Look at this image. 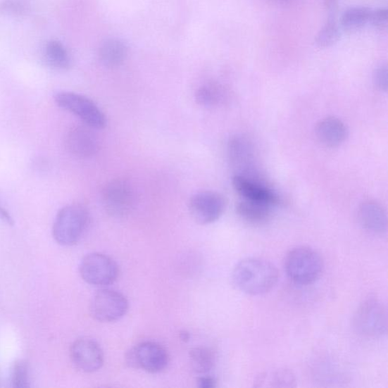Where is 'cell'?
<instances>
[{
  "instance_id": "obj_3",
  "label": "cell",
  "mask_w": 388,
  "mask_h": 388,
  "mask_svg": "<svg viewBox=\"0 0 388 388\" xmlns=\"http://www.w3.org/2000/svg\"><path fill=\"white\" fill-rule=\"evenodd\" d=\"M89 222L87 208L80 204L68 205L58 213L53 227L56 242L73 246L81 241Z\"/></svg>"
},
{
  "instance_id": "obj_2",
  "label": "cell",
  "mask_w": 388,
  "mask_h": 388,
  "mask_svg": "<svg viewBox=\"0 0 388 388\" xmlns=\"http://www.w3.org/2000/svg\"><path fill=\"white\" fill-rule=\"evenodd\" d=\"M284 267L292 282L309 285L320 280L324 270V262L320 254L313 248L298 246L287 254Z\"/></svg>"
},
{
  "instance_id": "obj_31",
  "label": "cell",
  "mask_w": 388,
  "mask_h": 388,
  "mask_svg": "<svg viewBox=\"0 0 388 388\" xmlns=\"http://www.w3.org/2000/svg\"><path fill=\"white\" fill-rule=\"evenodd\" d=\"M268 1L275 6H285L292 4L295 0H268Z\"/></svg>"
},
{
  "instance_id": "obj_21",
  "label": "cell",
  "mask_w": 388,
  "mask_h": 388,
  "mask_svg": "<svg viewBox=\"0 0 388 388\" xmlns=\"http://www.w3.org/2000/svg\"><path fill=\"white\" fill-rule=\"evenodd\" d=\"M372 10L368 7H353L342 15L341 25L346 32L360 31L370 23Z\"/></svg>"
},
{
  "instance_id": "obj_24",
  "label": "cell",
  "mask_w": 388,
  "mask_h": 388,
  "mask_svg": "<svg viewBox=\"0 0 388 388\" xmlns=\"http://www.w3.org/2000/svg\"><path fill=\"white\" fill-rule=\"evenodd\" d=\"M341 35L336 18H327L326 23L315 37V43L321 48L331 47L339 42Z\"/></svg>"
},
{
  "instance_id": "obj_27",
  "label": "cell",
  "mask_w": 388,
  "mask_h": 388,
  "mask_svg": "<svg viewBox=\"0 0 388 388\" xmlns=\"http://www.w3.org/2000/svg\"><path fill=\"white\" fill-rule=\"evenodd\" d=\"M387 67L381 65L375 68L373 73V84L377 89L382 92H386L387 89Z\"/></svg>"
},
{
  "instance_id": "obj_19",
  "label": "cell",
  "mask_w": 388,
  "mask_h": 388,
  "mask_svg": "<svg viewBox=\"0 0 388 388\" xmlns=\"http://www.w3.org/2000/svg\"><path fill=\"white\" fill-rule=\"evenodd\" d=\"M236 211L244 221L253 224L265 223L272 217V206L246 200L237 204Z\"/></svg>"
},
{
  "instance_id": "obj_8",
  "label": "cell",
  "mask_w": 388,
  "mask_h": 388,
  "mask_svg": "<svg viewBox=\"0 0 388 388\" xmlns=\"http://www.w3.org/2000/svg\"><path fill=\"white\" fill-rule=\"evenodd\" d=\"M226 206L225 196L212 191L198 192L189 201V211L193 220L200 225H210L220 220Z\"/></svg>"
},
{
  "instance_id": "obj_18",
  "label": "cell",
  "mask_w": 388,
  "mask_h": 388,
  "mask_svg": "<svg viewBox=\"0 0 388 388\" xmlns=\"http://www.w3.org/2000/svg\"><path fill=\"white\" fill-rule=\"evenodd\" d=\"M256 387H294L296 380L294 373L284 368L261 373L254 381Z\"/></svg>"
},
{
  "instance_id": "obj_14",
  "label": "cell",
  "mask_w": 388,
  "mask_h": 388,
  "mask_svg": "<svg viewBox=\"0 0 388 388\" xmlns=\"http://www.w3.org/2000/svg\"><path fill=\"white\" fill-rule=\"evenodd\" d=\"M253 146L247 139L241 135L232 137L227 144V156L233 167L237 169L241 175L251 171L254 163Z\"/></svg>"
},
{
  "instance_id": "obj_12",
  "label": "cell",
  "mask_w": 388,
  "mask_h": 388,
  "mask_svg": "<svg viewBox=\"0 0 388 388\" xmlns=\"http://www.w3.org/2000/svg\"><path fill=\"white\" fill-rule=\"evenodd\" d=\"M234 191L244 198V200L274 206L281 203V198L273 189L263 184L256 179L241 175L232 177Z\"/></svg>"
},
{
  "instance_id": "obj_13",
  "label": "cell",
  "mask_w": 388,
  "mask_h": 388,
  "mask_svg": "<svg viewBox=\"0 0 388 388\" xmlns=\"http://www.w3.org/2000/svg\"><path fill=\"white\" fill-rule=\"evenodd\" d=\"M93 129L87 125L72 127L65 138L68 151L78 158L94 156L99 151V142Z\"/></svg>"
},
{
  "instance_id": "obj_10",
  "label": "cell",
  "mask_w": 388,
  "mask_h": 388,
  "mask_svg": "<svg viewBox=\"0 0 388 388\" xmlns=\"http://www.w3.org/2000/svg\"><path fill=\"white\" fill-rule=\"evenodd\" d=\"M132 184L125 179H115L108 183L103 191V201L108 213L117 216L130 212L135 202Z\"/></svg>"
},
{
  "instance_id": "obj_22",
  "label": "cell",
  "mask_w": 388,
  "mask_h": 388,
  "mask_svg": "<svg viewBox=\"0 0 388 388\" xmlns=\"http://www.w3.org/2000/svg\"><path fill=\"white\" fill-rule=\"evenodd\" d=\"M189 360L192 369L197 374L206 375L210 373L215 365V356L210 348L197 346L189 353Z\"/></svg>"
},
{
  "instance_id": "obj_17",
  "label": "cell",
  "mask_w": 388,
  "mask_h": 388,
  "mask_svg": "<svg viewBox=\"0 0 388 388\" xmlns=\"http://www.w3.org/2000/svg\"><path fill=\"white\" fill-rule=\"evenodd\" d=\"M231 97L230 89L225 85L217 83H207L196 89V103L204 107L213 108L225 105Z\"/></svg>"
},
{
  "instance_id": "obj_23",
  "label": "cell",
  "mask_w": 388,
  "mask_h": 388,
  "mask_svg": "<svg viewBox=\"0 0 388 388\" xmlns=\"http://www.w3.org/2000/svg\"><path fill=\"white\" fill-rule=\"evenodd\" d=\"M47 63L56 69H67L71 65V58L65 46L58 41L49 42L45 48Z\"/></svg>"
},
{
  "instance_id": "obj_30",
  "label": "cell",
  "mask_w": 388,
  "mask_h": 388,
  "mask_svg": "<svg viewBox=\"0 0 388 388\" xmlns=\"http://www.w3.org/2000/svg\"><path fill=\"white\" fill-rule=\"evenodd\" d=\"M0 218L9 225L13 224L11 215H9L1 204H0Z\"/></svg>"
},
{
  "instance_id": "obj_6",
  "label": "cell",
  "mask_w": 388,
  "mask_h": 388,
  "mask_svg": "<svg viewBox=\"0 0 388 388\" xmlns=\"http://www.w3.org/2000/svg\"><path fill=\"white\" fill-rule=\"evenodd\" d=\"M79 272L87 284L104 287L111 285L117 280L119 268L111 257L101 253H92L83 258Z\"/></svg>"
},
{
  "instance_id": "obj_25",
  "label": "cell",
  "mask_w": 388,
  "mask_h": 388,
  "mask_svg": "<svg viewBox=\"0 0 388 388\" xmlns=\"http://www.w3.org/2000/svg\"><path fill=\"white\" fill-rule=\"evenodd\" d=\"M12 386L15 388L29 387L28 365L24 361L15 362L13 366L11 375Z\"/></svg>"
},
{
  "instance_id": "obj_32",
  "label": "cell",
  "mask_w": 388,
  "mask_h": 388,
  "mask_svg": "<svg viewBox=\"0 0 388 388\" xmlns=\"http://www.w3.org/2000/svg\"><path fill=\"white\" fill-rule=\"evenodd\" d=\"M180 338H181L182 341H183L184 342H187L189 341V339H190V334H189L186 331L181 332H180Z\"/></svg>"
},
{
  "instance_id": "obj_15",
  "label": "cell",
  "mask_w": 388,
  "mask_h": 388,
  "mask_svg": "<svg viewBox=\"0 0 388 388\" xmlns=\"http://www.w3.org/2000/svg\"><path fill=\"white\" fill-rule=\"evenodd\" d=\"M315 135L318 142L327 147L341 146L348 137L346 125L336 117H327L315 126Z\"/></svg>"
},
{
  "instance_id": "obj_5",
  "label": "cell",
  "mask_w": 388,
  "mask_h": 388,
  "mask_svg": "<svg viewBox=\"0 0 388 388\" xmlns=\"http://www.w3.org/2000/svg\"><path fill=\"white\" fill-rule=\"evenodd\" d=\"M56 104L65 111L81 119L84 123L94 129H104L107 119L101 108L88 97L73 92L58 93L55 97Z\"/></svg>"
},
{
  "instance_id": "obj_16",
  "label": "cell",
  "mask_w": 388,
  "mask_h": 388,
  "mask_svg": "<svg viewBox=\"0 0 388 388\" xmlns=\"http://www.w3.org/2000/svg\"><path fill=\"white\" fill-rule=\"evenodd\" d=\"M358 220L365 230L383 234L387 230V217L382 205L375 201L363 203L358 211Z\"/></svg>"
},
{
  "instance_id": "obj_29",
  "label": "cell",
  "mask_w": 388,
  "mask_h": 388,
  "mask_svg": "<svg viewBox=\"0 0 388 388\" xmlns=\"http://www.w3.org/2000/svg\"><path fill=\"white\" fill-rule=\"evenodd\" d=\"M197 386L201 388H213L216 386V381L214 377L208 375H203L198 377Z\"/></svg>"
},
{
  "instance_id": "obj_26",
  "label": "cell",
  "mask_w": 388,
  "mask_h": 388,
  "mask_svg": "<svg viewBox=\"0 0 388 388\" xmlns=\"http://www.w3.org/2000/svg\"><path fill=\"white\" fill-rule=\"evenodd\" d=\"M370 24L379 31H386L388 26V12L387 8L372 10Z\"/></svg>"
},
{
  "instance_id": "obj_9",
  "label": "cell",
  "mask_w": 388,
  "mask_h": 388,
  "mask_svg": "<svg viewBox=\"0 0 388 388\" xmlns=\"http://www.w3.org/2000/svg\"><path fill=\"white\" fill-rule=\"evenodd\" d=\"M129 303L122 293L112 289L99 290L94 296L91 312L96 320L113 323L121 320L128 311Z\"/></svg>"
},
{
  "instance_id": "obj_1",
  "label": "cell",
  "mask_w": 388,
  "mask_h": 388,
  "mask_svg": "<svg viewBox=\"0 0 388 388\" xmlns=\"http://www.w3.org/2000/svg\"><path fill=\"white\" fill-rule=\"evenodd\" d=\"M276 266L265 258L250 257L239 262L232 272V282L239 291L258 296L270 292L278 281Z\"/></svg>"
},
{
  "instance_id": "obj_11",
  "label": "cell",
  "mask_w": 388,
  "mask_h": 388,
  "mask_svg": "<svg viewBox=\"0 0 388 388\" xmlns=\"http://www.w3.org/2000/svg\"><path fill=\"white\" fill-rule=\"evenodd\" d=\"M70 356L77 369L87 373L101 370L104 363L101 346L88 337L80 338L73 344Z\"/></svg>"
},
{
  "instance_id": "obj_4",
  "label": "cell",
  "mask_w": 388,
  "mask_h": 388,
  "mask_svg": "<svg viewBox=\"0 0 388 388\" xmlns=\"http://www.w3.org/2000/svg\"><path fill=\"white\" fill-rule=\"evenodd\" d=\"M355 332L368 338L381 337L387 331V311L385 305L377 298L363 301L354 313Z\"/></svg>"
},
{
  "instance_id": "obj_7",
  "label": "cell",
  "mask_w": 388,
  "mask_h": 388,
  "mask_svg": "<svg viewBox=\"0 0 388 388\" xmlns=\"http://www.w3.org/2000/svg\"><path fill=\"white\" fill-rule=\"evenodd\" d=\"M126 362L134 369L156 374L165 369L169 362V356L162 345L154 342H145L136 345L127 352Z\"/></svg>"
},
{
  "instance_id": "obj_20",
  "label": "cell",
  "mask_w": 388,
  "mask_h": 388,
  "mask_svg": "<svg viewBox=\"0 0 388 388\" xmlns=\"http://www.w3.org/2000/svg\"><path fill=\"white\" fill-rule=\"evenodd\" d=\"M127 55L126 44L118 39H108L99 49L101 63L108 67H117L124 63Z\"/></svg>"
},
{
  "instance_id": "obj_28",
  "label": "cell",
  "mask_w": 388,
  "mask_h": 388,
  "mask_svg": "<svg viewBox=\"0 0 388 388\" xmlns=\"http://www.w3.org/2000/svg\"><path fill=\"white\" fill-rule=\"evenodd\" d=\"M324 6L327 13V18H336L339 0H324Z\"/></svg>"
}]
</instances>
